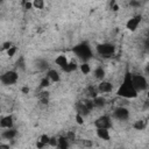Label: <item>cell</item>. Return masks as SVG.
<instances>
[{
    "mask_svg": "<svg viewBox=\"0 0 149 149\" xmlns=\"http://www.w3.org/2000/svg\"><path fill=\"white\" fill-rule=\"evenodd\" d=\"M116 93H118V95L123 97V98H135L137 95V92L135 91V88L133 87V84H132V73L130 72H126L123 83L121 84V86L119 87Z\"/></svg>",
    "mask_w": 149,
    "mask_h": 149,
    "instance_id": "6da1fadb",
    "label": "cell"
},
{
    "mask_svg": "<svg viewBox=\"0 0 149 149\" xmlns=\"http://www.w3.org/2000/svg\"><path fill=\"white\" fill-rule=\"evenodd\" d=\"M73 52H74L79 58H81V59H84V61L91 58V56H92L91 48L88 47L87 43H80V44L76 45V47L73 48Z\"/></svg>",
    "mask_w": 149,
    "mask_h": 149,
    "instance_id": "7a4b0ae2",
    "label": "cell"
},
{
    "mask_svg": "<svg viewBox=\"0 0 149 149\" xmlns=\"http://www.w3.org/2000/svg\"><path fill=\"white\" fill-rule=\"evenodd\" d=\"M132 84H133V87L135 88L136 92L143 91L148 86L146 78L143 76H140V74H132Z\"/></svg>",
    "mask_w": 149,
    "mask_h": 149,
    "instance_id": "3957f363",
    "label": "cell"
},
{
    "mask_svg": "<svg viewBox=\"0 0 149 149\" xmlns=\"http://www.w3.org/2000/svg\"><path fill=\"white\" fill-rule=\"evenodd\" d=\"M114 45L113 44H109V43H102V44H99L97 47V51L99 55H101L102 57H111L113 54H114Z\"/></svg>",
    "mask_w": 149,
    "mask_h": 149,
    "instance_id": "277c9868",
    "label": "cell"
},
{
    "mask_svg": "<svg viewBox=\"0 0 149 149\" xmlns=\"http://www.w3.org/2000/svg\"><path fill=\"white\" fill-rule=\"evenodd\" d=\"M17 78H19V76H17L16 71H7L0 77V80L5 85H13L16 83Z\"/></svg>",
    "mask_w": 149,
    "mask_h": 149,
    "instance_id": "5b68a950",
    "label": "cell"
},
{
    "mask_svg": "<svg viewBox=\"0 0 149 149\" xmlns=\"http://www.w3.org/2000/svg\"><path fill=\"white\" fill-rule=\"evenodd\" d=\"M97 129H109L112 127V122H111V119L109 116L107 115H102L100 118H98L94 122Z\"/></svg>",
    "mask_w": 149,
    "mask_h": 149,
    "instance_id": "8992f818",
    "label": "cell"
},
{
    "mask_svg": "<svg viewBox=\"0 0 149 149\" xmlns=\"http://www.w3.org/2000/svg\"><path fill=\"white\" fill-rule=\"evenodd\" d=\"M114 116L118 120H127L128 116H129V112L125 107H119V108H116L114 111Z\"/></svg>",
    "mask_w": 149,
    "mask_h": 149,
    "instance_id": "52a82bcc",
    "label": "cell"
},
{
    "mask_svg": "<svg viewBox=\"0 0 149 149\" xmlns=\"http://www.w3.org/2000/svg\"><path fill=\"white\" fill-rule=\"evenodd\" d=\"M140 22H141V16H140V15H136V16H134L133 19L128 20V22H127L126 27H127V29H128V30L134 31V30L137 28V26H139V23H140Z\"/></svg>",
    "mask_w": 149,
    "mask_h": 149,
    "instance_id": "ba28073f",
    "label": "cell"
},
{
    "mask_svg": "<svg viewBox=\"0 0 149 149\" xmlns=\"http://www.w3.org/2000/svg\"><path fill=\"white\" fill-rule=\"evenodd\" d=\"M0 127L6 128V129H10L13 127V118L10 115H7V116L2 118L0 120Z\"/></svg>",
    "mask_w": 149,
    "mask_h": 149,
    "instance_id": "9c48e42d",
    "label": "cell"
},
{
    "mask_svg": "<svg viewBox=\"0 0 149 149\" xmlns=\"http://www.w3.org/2000/svg\"><path fill=\"white\" fill-rule=\"evenodd\" d=\"M76 109H77V114H79L81 116H85V115H87L90 113V111L86 108V106L84 105L83 101H79V102L76 104Z\"/></svg>",
    "mask_w": 149,
    "mask_h": 149,
    "instance_id": "30bf717a",
    "label": "cell"
},
{
    "mask_svg": "<svg viewBox=\"0 0 149 149\" xmlns=\"http://www.w3.org/2000/svg\"><path fill=\"white\" fill-rule=\"evenodd\" d=\"M112 84L109 83V81H101L100 84H99V86H98V90L100 91V92H104V93H106V92H111L112 91Z\"/></svg>",
    "mask_w": 149,
    "mask_h": 149,
    "instance_id": "8fae6325",
    "label": "cell"
},
{
    "mask_svg": "<svg viewBox=\"0 0 149 149\" xmlns=\"http://www.w3.org/2000/svg\"><path fill=\"white\" fill-rule=\"evenodd\" d=\"M97 135L99 139L104 140V141H108L109 140V132L108 129H97Z\"/></svg>",
    "mask_w": 149,
    "mask_h": 149,
    "instance_id": "7c38bea8",
    "label": "cell"
},
{
    "mask_svg": "<svg viewBox=\"0 0 149 149\" xmlns=\"http://www.w3.org/2000/svg\"><path fill=\"white\" fill-rule=\"evenodd\" d=\"M15 135H16V130L15 129H7V130H5L3 133H2V137L3 139H6V140H12V139H14L15 137Z\"/></svg>",
    "mask_w": 149,
    "mask_h": 149,
    "instance_id": "4fadbf2b",
    "label": "cell"
},
{
    "mask_svg": "<svg viewBox=\"0 0 149 149\" xmlns=\"http://www.w3.org/2000/svg\"><path fill=\"white\" fill-rule=\"evenodd\" d=\"M48 78H49V80L56 83V81L59 80V74H58V72L56 70H49L48 71Z\"/></svg>",
    "mask_w": 149,
    "mask_h": 149,
    "instance_id": "5bb4252c",
    "label": "cell"
},
{
    "mask_svg": "<svg viewBox=\"0 0 149 149\" xmlns=\"http://www.w3.org/2000/svg\"><path fill=\"white\" fill-rule=\"evenodd\" d=\"M55 62H56V64H57V65H59L61 68H64V66L69 63V62H68V59H66V57H65L64 55H59V56L56 58V61H55Z\"/></svg>",
    "mask_w": 149,
    "mask_h": 149,
    "instance_id": "9a60e30c",
    "label": "cell"
},
{
    "mask_svg": "<svg viewBox=\"0 0 149 149\" xmlns=\"http://www.w3.org/2000/svg\"><path fill=\"white\" fill-rule=\"evenodd\" d=\"M63 69V71H65V72H72V71H76L77 70V64H76V62H70V63H68L64 68H62Z\"/></svg>",
    "mask_w": 149,
    "mask_h": 149,
    "instance_id": "2e32d148",
    "label": "cell"
},
{
    "mask_svg": "<svg viewBox=\"0 0 149 149\" xmlns=\"http://www.w3.org/2000/svg\"><path fill=\"white\" fill-rule=\"evenodd\" d=\"M38 99H40V101H41L42 104H48V101H49V92H48V91L41 92V93L38 94Z\"/></svg>",
    "mask_w": 149,
    "mask_h": 149,
    "instance_id": "e0dca14e",
    "label": "cell"
},
{
    "mask_svg": "<svg viewBox=\"0 0 149 149\" xmlns=\"http://www.w3.org/2000/svg\"><path fill=\"white\" fill-rule=\"evenodd\" d=\"M58 140V147H59V149H68L69 148V143H68V140H66V137H59V139H57Z\"/></svg>",
    "mask_w": 149,
    "mask_h": 149,
    "instance_id": "ac0fdd59",
    "label": "cell"
},
{
    "mask_svg": "<svg viewBox=\"0 0 149 149\" xmlns=\"http://www.w3.org/2000/svg\"><path fill=\"white\" fill-rule=\"evenodd\" d=\"M92 101H93V105L97 106V107H102L105 105V99L102 97H98L97 95L95 98L92 99Z\"/></svg>",
    "mask_w": 149,
    "mask_h": 149,
    "instance_id": "d6986e66",
    "label": "cell"
},
{
    "mask_svg": "<svg viewBox=\"0 0 149 149\" xmlns=\"http://www.w3.org/2000/svg\"><path fill=\"white\" fill-rule=\"evenodd\" d=\"M94 76H95V78H98V79H104V77H105V71H104V69L102 68H97L95 70H94Z\"/></svg>",
    "mask_w": 149,
    "mask_h": 149,
    "instance_id": "ffe728a7",
    "label": "cell"
},
{
    "mask_svg": "<svg viewBox=\"0 0 149 149\" xmlns=\"http://www.w3.org/2000/svg\"><path fill=\"white\" fill-rule=\"evenodd\" d=\"M86 93H87V95L90 98H95L97 97V88L93 87V86H88L86 88Z\"/></svg>",
    "mask_w": 149,
    "mask_h": 149,
    "instance_id": "44dd1931",
    "label": "cell"
},
{
    "mask_svg": "<svg viewBox=\"0 0 149 149\" xmlns=\"http://www.w3.org/2000/svg\"><path fill=\"white\" fill-rule=\"evenodd\" d=\"M83 102H84V105L86 106V108L91 112L92 109H93V107H94V105H93V101L91 100V99H85V100H83Z\"/></svg>",
    "mask_w": 149,
    "mask_h": 149,
    "instance_id": "7402d4cb",
    "label": "cell"
},
{
    "mask_svg": "<svg viewBox=\"0 0 149 149\" xmlns=\"http://www.w3.org/2000/svg\"><path fill=\"white\" fill-rule=\"evenodd\" d=\"M144 126H146V123H144L143 120H139V121H136V122L134 123V128L137 129V130H142V129L144 128Z\"/></svg>",
    "mask_w": 149,
    "mask_h": 149,
    "instance_id": "603a6c76",
    "label": "cell"
},
{
    "mask_svg": "<svg viewBox=\"0 0 149 149\" xmlns=\"http://www.w3.org/2000/svg\"><path fill=\"white\" fill-rule=\"evenodd\" d=\"M80 70H81V72H83L84 74H87V73H90V71H91L90 65H88L87 63H83V64L80 65Z\"/></svg>",
    "mask_w": 149,
    "mask_h": 149,
    "instance_id": "cb8c5ba5",
    "label": "cell"
},
{
    "mask_svg": "<svg viewBox=\"0 0 149 149\" xmlns=\"http://www.w3.org/2000/svg\"><path fill=\"white\" fill-rule=\"evenodd\" d=\"M33 6H34L35 8H37V9H42V8L44 7V2H43L42 0H35V1L33 2Z\"/></svg>",
    "mask_w": 149,
    "mask_h": 149,
    "instance_id": "d4e9b609",
    "label": "cell"
},
{
    "mask_svg": "<svg viewBox=\"0 0 149 149\" xmlns=\"http://www.w3.org/2000/svg\"><path fill=\"white\" fill-rule=\"evenodd\" d=\"M16 50H17V49H16V47H15V45H12V47H10V48L7 50V55H8L9 57H13V56L15 55Z\"/></svg>",
    "mask_w": 149,
    "mask_h": 149,
    "instance_id": "484cf974",
    "label": "cell"
},
{
    "mask_svg": "<svg viewBox=\"0 0 149 149\" xmlns=\"http://www.w3.org/2000/svg\"><path fill=\"white\" fill-rule=\"evenodd\" d=\"M49 85H50V80H49V78H43V79L41 80V87L45 88V87H48Z\"/></svg>",
    "mask_w": 149,
    "mask_h": 149,
    "instance_id": "4316f807",
    "label": "cell"
},
{
    "mask_svg": "<svg viewBox=\"0 0 149 149\" xmlns=\"http://www.w3.org/2000/svg\"><path fill=\"white\" fill-rule=\"evenodd\" d=\"M49 139H50V137H49L48 135H45V134H44V135H42V136H41V139H40V142H42L44 146H47V144L49 143Z\"/></svg>",
    "mask_w": 149,
    "mask_h": 149,
    "instance_id": "83f0119b",
    "label": "cell"
},
{
    "mask_svg": "<svg viewBox=\"0 0 149 149\" xmlns=\"http://www.w3.org/2000/svg\"><path fill=\"white\" fill-rule=\"evenodd\" d=\"M49 146H51V147H56L57 144H58V140L56 139V137H50L49 139V143H48Z\"/></svg>",
    "mask_w": 149,
    "mask_h": 149,
    "instance_id": "f1b7e54d",
    "label": "cell"
},
{
    "mask_svg": "<svg viewBox=\"0 0 149 149\" xmlns=\"http://www.w3.org/2000/svg\"><path fill=\"white\" fill-rule=\"evenodd\" d=\"M38 66H40V69L44 70V69H47V68L49 66V64H48L47 61H40V62H38Z\"/></svg>",
    "mask_w": 149,
    "mask_h": 149,
    "instance_id": "f546056e",
    "label": "cell"
},
{
    "mask_svg": "<svg viewBox=\"0 0 149 149\" xmlns=\"http://www.w3.org/2000/svg\"><path fill=\"white\" fill-rule=\"evenodd\" d=\"M12 45H13V44H12V42H9V41H8V42H5V43L2 44L1 50H8V49H9Z\"/></svg>",
    "mask_w": 149,
    "mask_h": 149,
    "instance_id": "4dcf8cb0",
    "label": "cell"
},
{
    "mask_svg": "<svg viewBox=\"0 0 149 149\" xmlns=\"http://www.w3.org/2000/svg\"><path fill=\"white\" fill-rule=\"evenodd\" d=\"M16 65H17V66H20L21 69H24V63H23V57H20V58H19V61L16 62Z\"/></svg>",
    "mask_w": 149,
    "mask_h": 149,
    "instance_id": "1f68e13d",
    "label": "cell"
},
{
    "mask_svg": "<svg viewBox=\"0 0 149 149\" xmlns=\"http://www.w3.org/2000/svg\"><path fill=\"white\" fill-rule=\"evenodd\" d=\"M76 120H77V123H78V125H83V122H84L83 116H81V115H79V114H77V115H76Z\"/></svg>",
    "mask_w": 149,
    "mask_h": 149,
    "instance_id": "d6a6232c",
    "label": "cell"
},
{
    "mask_svg": "<svg viewBox=\"0 0 149 149\" xmlns=\"http://www.w3.org/2000/svg\"><path fill=\"white\" fill-rule=\"evenodd\" d=\"M65 137H66V140H71V141H72V140H74L76 135H74V133H72V132H69V133H68V135H66Z\"/></svg>",
    "mask_w": 149,
    "mask_h": 149,
    "instance_id": "836d02e7",
    "label": "cell"
},
{
    "mask_svg": "<svg viewBox=\"0 0 149 149\" xmlns=\"http://www.w3.org/2000/svg\"><path fill=\"white\" fill-rule=\"evenodd\" d=\"M36 147H37L38 149H43V147H44V144H43L42 142H40V141H37V143H36Z\"/></svg>",
    "mask_w": 149,
    "mask_h": 149,
    "instance_id": "e575fe53",
    "label": "cell"
},
{
    "mask_svg": "<svg viewBox=\"0 0 149 149\" xmlns=\"http://www.w3.org/2000/svg\"><path fill=\"white\" fill-rule=\"evenodd\" d=\"M83 144H84V146H86V147H90V146H91V142H90V141H87V140H84V141H83Z\"/></svg>",
    "mask_w": 149,
    "mask_h": 149,
    "instance_id": "d590c367",
    "label": "cell"
},
{
    "mask_svg": "<svg viewBox=\"0 0 149 149\" xmlns=\"http://www.w3.org/2000/svg\"><path fill=\"white\" fill-rule=\"evenodd\" d=\"M23 3H24V7H26L27 9H28V8H30V7L33 6V3H30V2H23Z\"/></svg>",
    "mask_w": 149,
    "mask_h": 149,
    "instance_id": "8d00e7d4",
    "label": "cell"
},
{
    "mask_svg": "<svg viewBox=\"0 0 149 149\" xmlns=\"http://www.w3.org/2000/svg\"><path fill=\"white\" fill-rule=\"evenodd\" d=\"M22 92H23V93H28V92H29V87H27V86L22 87Z\"/></svg>",
    "mask_w": 149,
    "mask_h": 149,
    "instance_id": "74e56055",
    "label": "cell"
},
{
    "mask_svg": "<svg viewBox=\"0 0 149 149\" xmlns=\"http://www.w3.org/2000/svg\"><path fill=\"white\" fill-rule=\"evenodd\" d=\"M130 6H140V2H137V1H132V2H130Z\"/></svg>",
    "mask_w": 149,
    "mask_h": 149,
    "instance_id": "f35d334b",
    "label": "cell"
},
{
    "mask_svg": "<svg viewBox=\"0 0 149 149\" xmlns=\"http://www.w3.org/2000/svg\"><path fill=\"white\" fill-rule=\"evenodd\" d=\"M0 149H9V147L7 144H0Z\"/></svg>",
    "mask_w": 149,
    "mask_h": 149,
    "instance_id": "ab89813d",
    "label": "cell"
}]
</instances>
